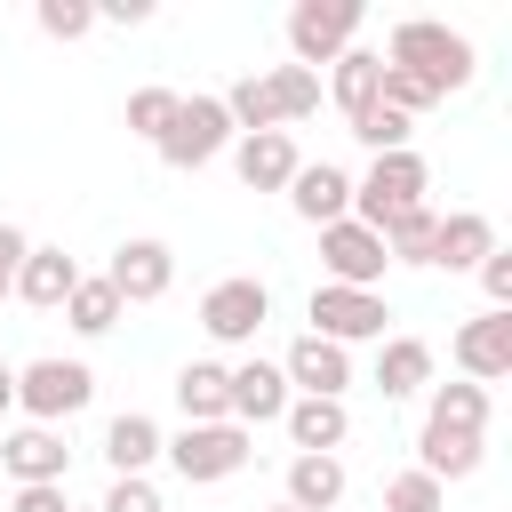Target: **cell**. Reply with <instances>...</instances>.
<instances>
[{
	"instance_id": "cell-1",
	"label": "cell",
	"mask_w": 512,
	"mask_h": 512,
	"mask_svg": "<svg viewBox=\"0 0 512 512\" xmlns=\"http://www.w3.org/2000/svg\"><path fill=\"white\" fill-rule=\"evenodd\" d=\"M392 72H416L432 96H448V88H472V72H480V48L456 32V24H440V16H400L392 32H384V48H376Z\"/></svg>"
},
{
	"instance_id": "cell-33",
	"label": "cell",
	"mask_w": 512,
	"mask_h": 512,
	"mask_svg": "<svg viewBox=\"0 0 512 512\" xmlns=\"http://www.w3.org/2000/svg\"><path fill=\"white\" fill-rule=\"evenodd\" d=\"M32 24H40L48 40H88V32H96V8H88V0H40Z\"/></svg>"
},
{
	"instance_id": "cell-23",
	"label": "cell",
	"mask_w": 512,
	"mask_h": 512,
	"mask_svg": "<svg viewBox=\"0 0 512 512\" xmlns=\"http://www.w3.org/2000/svg\"><path fill=\"white\" fill-rule=\"evenodd\" d=\"M376 80H384V56H376V48H344V56L328 64V80H320V88L336 96V112H344V120H360V112L376 104Z\"/></svg>"
},
{
	"instance_id": "cell-5",
	"label": "cell",
	"mask_w": 512,
	"mask_h": 512,
	"mask_svg": "<svg viewBox=\"0 0 512 512\" xmlns=\"http://www.w3.org/2000/svg\"><path fill=\"white\" fill-rule=\"evenodd\" d=\"M264 320H272V288H264L256 272H224V280H208V296H200V336H208V344L248 352V344L264 336Z\"/></svg>"
},
{
	"instance_id": "cell-22",
	"label": "cell",
	"mask_w": 512,
	"mask_h": 512,
	"mask_svg": "<svg viewBox=\"0 0 512 512\" xmlns=\"http://www.w3.org/2000/svg\"><path fill=\"white\" fill-rule=\"evenodd\" d=\"M344 488H352L344 456H288V488H280V504H296V512H336Z\"/></svg>"
},
{
	"instance_id": "cell-13",
	"label": "cell",
	"mask_w": 512,
	"mask_h": 512,
	"mask_svg": "<svg viewBox=\"0 0 512 512\" xmlns=\"http://www.w3.org/2000/svg\"><path fill=\"white\" fill-rule=\"evenodd\" d=\"M104 280H112L120 304H160L176 288V248L168 240H120L112 264H104Z\"/></svg>"
},
{
	"instance_id": "cell-20",
	"label": "cell",
	"mask_w": 512,
	"mask_h": 512,
	"mask_svg": "<svg viewBox=\"0 0 512 512\" xmlns=\"http://www.w3.org/2000/svg\"><path fill=\"white\" fill-rule=\"evenodd\" d=\"M280 424H288L296 456H336V448L352 440V408H344V400H304V392H296Z\"/></svg>"
},
{
	"instance_id": "cell-11",
	"label": "cell",
	"mask_w": 512,
	"mask_h": 512,
	"mask_svg": "<svg viewBox=\"0 0 512 512\" xmlns=\"http://www.w3.org/2000/svg\"><path fill=\"white\" fill-rule=\"evenodd\" d=\"M0 472L16 488H64L72 480V448L56 424H8L0 432Z\"/></svg>"
},
{
	"instance_id": "cell-32",
	"label": "cell",
	"mask_w": 512,
	"mask_h": 512,
	"mask_svg": "<svg viewBox=\"0 0 512 512\" xmlns=\"http://www.w3.org/2000/svg\"><path fill=\"white\" fill-rule=\"evenodd\" d=\"M168 120H176V88H136V96H128V136L160 144V136H168Z\"/></svg>"
},
{
	"instance_id": "cell-37",
	"label": "cell",
	"mask_w": 512,
	"mask_h": 512,
	"mask_svg": "<svg viewBox=\"0 0 512 512\" xmlns=\"http://www.w3.org/2000/svg\"><path fill=\"white\" fill-rule=\"evenodd\" d=\"M8 512H72V496H64V488H16Z\"/></svg>"
},
{
	"instance_id": "cell-29",
	"label": "cell",
	"mask_w": 512,
	"mask_h": 512,
	"mask_svg": "<svg viewBox=\"0 0 512 512\" xmlns=\"http://www.w3.org/2000/svg\"><path fill=\"white\" fill-rule=\"evenodd\" d=\"M432 232H440V216H432V208H408V216H392V224H384V256H392V264H424V272H432Z\"/></svg>"
},
{
	"instance_id": "cell-35",
	"label": "cell",
	"mask_w": 512,
	"mask_h": 512,
	"mask_svg": "<svg viewBox=\"0 0 512 512\" xmlns=\"http://www.w3.org/2000/svg\"><path fill=\"white\" fill-rule=\"evenodd\" d=\"M480 288H488V312H512V248L480 256Z\"/></svg>"
},
{
	"instance_id": "cell-28",
	"label": "cell",
	"mask_w": 512,
	"mask_h": 512,
	"mask_svg": "<svg viewBox=\"0 0 512 512\" xmlns=\"http://www.w3.org/2000/svg\"><path fill=\"white\" fill-rule=\"evenodd\" d=\"M264 88H272V112H280V128H296V120H312L320 112V72H304V64H272L264 72Z\"/></svg>"
},
{
	"instance_id": "cell-12",
	"label": "cell",
	"mask_w": 512,
	"mask_h": 512,
	"mask_svg": "<svg viewBox=\"0 0 512 512\" xmlns=\"http://www.w3.org/2000/svg\"><path fill=\"white\" fill-rule=\"evenodd\" d=\"M448 360L464 368V384H504L512 376V312H472L456 336H448Z\"/></svg>"
},
{
	"instance_id": "cell-10",
	"label": "cell",
	"mask_w": 512,
	"mask_h": 512,
	"mask_svg": "<svg viewBox=\"0 0 512 512\" xmlns=\"http://www.w3.org/2000/svg\"><path fill=\"white\" fill-rule=\"evenodd\" d=\"M224 408H232V424L240 432H256V424H280L288 416V376H280V360H264V352H248V360H224Z\"/></svg>"
},
{
	"instance_id": "cell-38",
	"label": "cell",
	"mask_w": 512,
	"mask_h": 512,
	"mask_svg": "<svg viewBox=\"0 0 512 512\" xmlns=\"http://www.w3.org/2000/svg\"><path fill=\"white\" fill-rule=\"evenodd\" d=\"M96 8V24H144L152 16V0H88Z\"/></svg>"
},
{
	"instance_id": "cell-17",
	"label": "cell",
	"mask_w": 512,
	"mask_h": 512,
	"mask_svg": "<svg viewBox=\"0 0 512 512\" xmlns=\"http://www.w3.org/2000/svg\"><path fill=\"white\" fill-rule=\"evenodd\" d=\"M80 288V264L64 256V248H48V240H32L24 248V264H16V304H32V312H64V296Z\"/></svg>"
},
{
	"instance_id": "cell-9",
	"label": "cell",
	"mask_w": 512,
	"mask_h": 512,
	"mask_svg": "<svg viewBox=\"0 0 512 512\" xmlns=\"http://www.w3.org/2000/svg\"><path fill=\"white\" fill-rule=\"evenodd\" d=\"M384 272H392L384 232H368L360 216L320 224V280H328V288H384Z\"/></svg>"
},
{
	"instance_id": "cell-36",
	"label": "cell",
	"mask_w": 512,
	"mask_h": 512,
	"mask_svg": "<svg viewBox=\"0 0 512 512\" xmlns=\"http://www.w3.org/2000/svg\"><path fill=\"white\" fill-rule=\"evenodd\" d=\"M24 248H32V240H24L16 224H0V304H8V288H16V264H24Z\"/></svg>"
},
{
	"instance_id": "cell-34",
	"label": "cell",
	"mask_w": 512,
	"mask_h": 512,
	"mask_svg": "<svg viewBox=\"0 0 512 512\" xmlns=\"http://www.w3.org/2000/svg\"><path fill=\"white\" fill-rule=\"evenodd\" d=\"M96 512H168V504H160V488L144 472V480H104V504Z\"/></svg>"
},
{
	"instance_id": "cell-26",
	"label": "cell",
	"mask_w": 512,
	"mask_h": 512,
	"mask_svg": "<svg viewBox=\"0 0 512 512\" xmlns=\"http://www.w3.org/2000/svg\"><path fill=\"white\" fill-rule=\"evenodd\" d=\"M120 312H128V304L112 296V280H104V272H80V288L64 296V328H72V336H112V328H120Z\"/></svg>"
},
{
	"instance_id": "cell-4",
	"label": "cell",
	"mask_w": 512,
	"mask_h": 512,
	"mask_svg": "<svg viewBox=\"0 0 512 512\" xmlns=\"http://www.w3.org/2000/svg\"><path fill=\"white\" fill-rule=\"evenodd\" d=\"M160 456H168V472L184 488H216V480H232L256 456V432H240V424H184V432L160 440Z\"/></svg>"
},
{
	"instance_id": "cell-15",
	"label": "cell",
	"mask_w": 512,
	"mask_h": 512,
	"mask_svg": "<svg viewBox=\"0 0 512 512\" xmlns=\"http://www.w3.org/2000/svg\"><path fill=\"white\" fill-rule=\"evenodd\" d=\"M296 168H304V152H296L288 128H272V136H232V176H240L248 192H288Z\"/></svg>"
},
{
	"instance_id": "cell-31",
	"label": "cell",
	"mask_w": 512,
	"mask_h": 512,
	"mask_svg": "<svg viewBox=\"0 0 512 512\" xmlns=\"http://www.w3.org/2000/svg\"><path fill=\"white\" fill-rule=\"evenodd\" d=\"M440 504H448V488H440L432 472H416V464L384 480V512H440Z\"/></svg>"
},
{
	"instance_id": "cell-8",
	"label": "cell",
	"mask_w": 512,
	"mask_h": 512,
	"mask_svg": "<svg viewBox=\"0 0 512 512\" xmlns=\"http://www.w3.org/2000/svg\"><path fill=\"white\" fill-rule=\"evenodd\" d=\"M168 168H208L216 152H232V120H224V104L216 96H176V120H168V136L152 144Z\"/></svg>"
},
{
	"instance_id": "cell-18",
	"label": "cell",
	"mask_w": 512,
	"mask_h": 512,
	"mask_svg": "<svg viewBox=\"0 0 512 512\" xmlns=\"http://www.w3.org/2000/svg\"><path fill=\"white\" fill-rule=\"evenodd\" d=\"M160 424L144 416V408H120L112 424H104V464H112V480H144L152 464H160Z\"/></svg>"
},
{
	"instance_id": "cell-25",
	"label": "cell",
	"mask_w": 512,
	"mask_h": 512,
	"mask_svg": "<svg viewBox=\"0 0 512 512\" xmlns=\"http://www.w3.org/2000/svg\"><path fill=\"white\" fill-rule=\"evenodd\" d=\"M480 456H488V448H480L472 432H440V424H424V432H416V472H432L440 488H448V480H472V472H480Z\"/></svg>"
},
{
	"instance_id": "cell-30",
	"label": "cell",
	"mask_w": 512,
	"mask_h": 512,
	"mask_svg": "<svg viewBox=\"0 0 512 512\" xmlns=\"http://www.w3.org/2000/svg\"><path fill=\"white\" fill-rule=\"evenodd\" d=\"M344 128H352L368 152H408V136H416V120H400L392 104H368V112H360V120H344Z\"/></svg>"
},
{
	"instance_id": "cell-6",
	"label": "cell",
	"mask_w": 512,
	"mask_h": 512,
	"mask_svg": "<svg viewBox=\"0 0 512 512\" xmlns=\"http://www.w3.org/2000/svg\"><path fill=\"white\" fill-rule=\"evenodd\" d=\"M360 0H296L288 8V64H304V72H320V64H336L344 48H360Z\"/></svg>"
},
{
	"instance_id": "cell-7",
	"label": "cell",
	"mask_w": 512,
	"mask_h": 512,
	"mask_svg": "<svg viewBox=\"0 0 512 512\" xmlns=\"http://www.w3.org/2000/svg\"><path fill=\"white\" fill-rule=\"evenodd\" d=\"M304 320H312V336H328V344H384V320H392V304H384V288H312L304 296Z\"/></svg>"
},
{
	"instance_id": "cell-24",
	"label": "cell",
	"mask_w": 512,
	"mask_h": 512,
	"mask_svg": "<svg viewBox=\"0 0 512 512\" xmlns=\"http://www.w3.org/2000/svg\"><path fill=\"white\" fill-rule=\"evenodd\" d=\"M224 360H184L176 368V408H184V424H232V408H224Z\"/></svg>"
},
{
	"instance_id": "cell-3",
	"label": "cell",
	"mask_w": 512,
	"mask_h": 512,
	"mask_svg": "<svg viewBox=\"0 0 512 512\" xmlns=\"http://www.w3.org/2000/svg\"><path fill=\"white\" fill-rule=\"evenodd\" d=\"M424 192H432V168H424L416 144H408V152H376L368 176H352V216H360L368 232H384L392 216L424 208Z\"/></svg>"
},
{
	"instance_id": "cell-27",
	"label": "cell",
	"mask_w": 512,
	"mask_h": 512,
	"mask_svg": "<svg viewBox=\"0 0 512 512\" xmlns=\"http://www.w3.org/2000/svg\"><path fill=\"white\" fill-rule=\"evenodd\" d=\"M424 424L488 440V392H480V384H432V392H424Z\"/></svg>"
},
{
	"instance_id": "cell-2",
	"label": "cell",
	"mask_w": 512,
	"mask_h": 512,
	"mask_svg": "<svg viewBox=\"0 0 512 512\" xmlns=\"http://www.w3.org/2000/svg\"><path fill=\"white\" fill-rule=\"evenodd\" d=\"M88 400H96V368H88V360L40 352V360L16 368V416H24V424H56V432H64Z\"/></svg>"
},
{
	"instance_id": "cell-21",
	"label": "cell",
	"mask_w": 512,
	"mask_h": 512,
	"mask_svg": "<svg viewBox=\"0 0 512 512\" xmlns=\"http://www.w3.org/2000/svg\"><path fill=\"white\" fill-rule=\"evenodd\" d=\"M376 392H384V400L432 392V344H424V336H384V344H376Z\"/></svg>"
},
{
	"instance_id": "cell-14",
	"label": "cell",
	"mask_w": 512,
	"mask_h": 512,
	"mask_svg": "<svg viewBox=\"0 0 512 512\" xmlns=\"http://www.w3.org/2000/svg\"><path fill=\"white\" fill-rule=\"evenodd\" d=\"M280 376H288V392H304V400H344V392H352V352L304 328V336L280 352Z\"/></svg>"
},
{
	"instance_id": "cell-40",
	"label": "cell",
	"mask_w": 512,
	"mask_h": 512,
	"mask_svg": "<svg viewBox=\"0 0 512 512\" xmlns=\"http://www.w3.org/2000/svg\"><path fill=\"white\" fill-rule=\"evenodd\" d=\"M272 512H296V504H272Z\"/></svg>"
},
{
	"instance_id": "cell-39",
	"label": "cell",
	"mask_w": 512,
	"mask_h": 512,
	"mask_svg": "<svg viewBox=\"0 0 512 512\" xmlns=\"http://www.w3.org/2000/svg\"><path fill=\"white\" fill-rule=\"evenodd\" d=\"M16 416V360H0V424Z\"/></svg>"
},
{
	"instance_id": "cell-16",
	"label": "cell",
	"mask_w": 512,
	"mask_h": 512,
	"mask_svg": "<svg viewBox=\"0 0 512 512\" xmlns=\"http://www.w3.org/2000/svg\"><path fill=\"white\" fill-rule=\"evenodd\" d=\"M288 208L320 232V224H344L352 216V176L336 168V160H304L296 176H288Z\"/></svg>"
},
{
	"instance_id": "cell-19",
	"label": "cell",
	"mask_w": 512,
	"mask_h": 512,
	"mask_svg": "<svg viewBox=\"0 0 512 512\" xmlns=\"http://www.w3.org/2000/svg\"><path fill=\"white\" fill-rule=\"evenodd\" d=\"M496 248V224L480 208H448L432 232V272H480V256Z\"/></svg>"
}]
</instances>
